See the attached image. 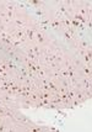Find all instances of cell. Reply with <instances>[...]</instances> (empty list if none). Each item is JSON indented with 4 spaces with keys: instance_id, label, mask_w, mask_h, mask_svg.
<instances>
[{
    "instance_id": "cell-1",
    "label": "cell",
    "mask_w": 92,
    "mask_h": 132,
    "mask_svg": "<svg viewBox=\"0 0 92 132\" xmlns=\"http://www.w3.org/2000/svg\"><path fill=\"white\" fill-rule=\"evenodd\" d=\"M35 42L37 45H39V46H43L47 42V37L44 35V32H42L40 30H37L35 35Z\"/></svg>"
},
{
    "instance_id": "cell-2",
    "label": "cell",
    "mask_w": 92,
    "mask_h": 132,
    "mask_svg": "<svg viewBox=\"0 0 92 132\" xmlns=\"http://www.w3.org/2000/svg\"><path fill=\"white\" fill-rule=\"evenodd\" d=\"M82 69H84V73H85V75L86 77H91V65H87V64H85L84 67H82Z\"/></svg>"
}]
</instances>
